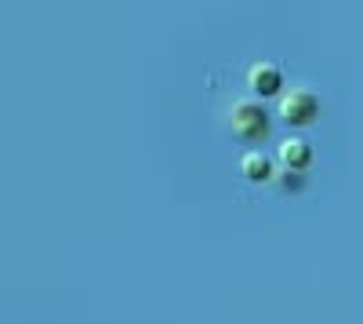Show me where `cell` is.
Wrapping results in <instances>:
<instances>
[{"label": "cell", "mask_w": 363, "mask_h": 324, "mask_svg": "<svg viewBox=\"0 0 363 324\" xmlns=\"http://www.w3.org/2000/svg\"><path fill=\"white\" fill-rule=\"evenodd\" d=\"M320 99L313 92H306V87H294L291 95H284L280 102V121L294 124V128H306V124H316L320 121Z\"/></svg>", "instance_id": "6da1fadb"}, {"label": "cell", "mask_w": 363, "mask_h": 324, "mask_svg": "<svg viewBox=\"0 0 363 324\" xmlns=\"http://www.w3.org/2000/svg\"><path fill=\"white\" fill-rule=\"evenodd\" d=\"M229 124H233V131L240 135V139H247V142H255V139H265L269 135V113L262 109V106H255V102H236L233 106V113H229Z\"/></svg>", "instance_id": "7a4b0ae2"}, {"label": "cell", "mask_w": 363, "mask_h": 324, "mask_svg": "<svg viewBox=\"0 0 363 324\" xmlns=\"http://www.w3.org/2000/svg\"><path fill=\"white\" fill-rule=\"evenodd\" d=\"M247 84H251V92L269 99V95H277L280 87H284V73L272 66V63H255L251 73H247Z\"/></svg>", "instance_id": "3957f363"}, {"label": "cell", "mask_w": 363, "mask_h": 324, "mask_svg": "<svg viewBox=\"0 0 363 324\" xmlns=\"http://www.w3.org/2000/svg\"><path fill=\"white\" fill-rule=\"evenodd\" d=\"M280 161H284L287 171H306L313 164V146L306 139H287L280 146Z\"/></svg>", "instance_id": "277c9868"}, {"label": "cell", "mask_w": 363, "mask_h": 324, "mask_svg": "<svg viewBox=\"0 0 363 324\" xmlns=\"http://www.w3.org/2000/svg\"><path fill=\"white\" fill-rule=\"evenodd\" d=\"M240 168H244V179H251V183H265V179H272V161H269L265 153H258V150L244 153Z\"/></svg>", "instance_id": "5b68a950"}, {"label": "cell", "mask_w": 363, "mask_h": 324, "mask_svg": "<svg viewBox=\"0 0 363 324\" xmlns=\"http://www.w3.org/2000/svg\"><path fill=\"white\" fill-rule=\"evenodd\" d=\"M301 183H306V171H287V168H284V186H287V190H298Z\"/></svg>", "instance_id": "8992f818"}]
</instances>
